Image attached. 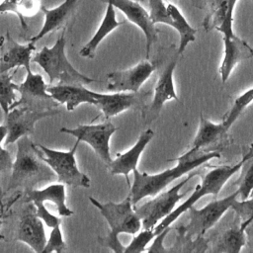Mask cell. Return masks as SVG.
I'll list each match as a JSON object with an SVG mask.
<instances>
[{
	"label": "cell",
	"instance_id": "6da1fadb",
	"mask_svg": "<svg viewBox=\"0 0 253 253\" xmlns=\"http://www.w3.org/2000/svg\"><path fill=\"white\" fill-rule=\"evenodd\" d=\"M220 156L219 150H205L191 147L184 154L175 159H171V161L176 160L177 164L162 172L148 174L146 172H139L136 168L132 171L133 182L131 186H129L128 196L133 206L136 207L137 203L143 198L156 196L170 183L211 159L220 158Z\"/></svg>",
	"mask_w": 253,
	"mask_h": 253
},
{
	"label": "cell",
	"instance_id": "7a4b0ae2",
	"mask_svg": "<svg viewBox=\"0 0 253 253\" xmlns=\"http://www.w3.org/2000/svg\"><path fill=\"white\" fill-rule=\"evenodd\" d=\"M42 151L28 135L17 140V153L7 190L29 188L39 182L51 180L55 174L42 160Z\"/></svg>",
	"mask_w": 253,
	"mask_h": 253
},
{
	"label": "cell",
	"instance_id": "3957f363",
	"mask_svg": "<svg viewBox=\"0 0 253 253\" xmlns=\"http://www.w3.org/2000/svg\"><path fill=\"white\" fill-rule=\"evenodd\" d=\"M65 30H63L54 44L43 46L32 57V61L46 73L49 83L58 81V84L87 85L95 82V79L79 72L70 63L65 53Z\"/></svg>",
	"mask_w": 253,
	"mask_h": 253
},
{
	"label": "cell",
	"instance_id": "277c9868",
	"mask_svg": "<svg viewBox=\"0 0 253 253\" xmlns=\"http://www.w3.org/2000/svg\"><path fill=\"white\" fill-rule=\"evenodd\" d=\"M245 159V154L242 158L233 165H221L217 167H213L210 170L202 179L201 184L197 185L192 192V194L179 206H177L167 216H165L160 222H158L154 231L156 234L164 230L166 227L171 226V224L176 221V219L181 216L184 212L188 211L190 208H192L201 198L212 195L216 197L225 183L237 172L240 170V167Z\"/></svg>",
	"mask_w": 253,
	"mask_h": 253
},
{
	"label": "cell",
	"instance_id": "5b68a950",
	"mask_svg": "<svg viewBox=\"0 0 253 253\" xmlns=\"http://www.w3.org/2000/svg\"><path fill=\"white\" fill-rule=\"evenodd\" d=\"M80 140L76 139L71 149L57 150L46 147L42 144H37L43 155L42 160L50 167L57 177V181L71 187L89 188L91 186L90 178L78 168L76 162V150Z\"/></svg>",
	"mask_w": 253,
	"mask_h": 253
},
{
	"label": "cell",
	"instance_id": "8992f818",
	"mask_svg": "<svg viewBox=\"0 0 253 253\" xmlns=\"http://www.w3.org/2000/svg\"><path fill=\"white\" fill-rule=\"evenodd\" d=\"M89 201L99 210L101 214L107 220L110 226L109 234L114 236H119L122 233L134 235L141 229V219L137 214L129 196L120 203H101L91 196L89 197Z\"/></svg>",
	"mask_w": 253,
	"mask_h": 253
},
{
	"label": "cell",
	"instance_id": "52a82bcc",
	"mask_svg": "<svg viewBox=\"0 0 253 253\" xmlns=\"http://www.w3.org/2000/svg\"><path fill=\"white\" fill-rule=\"evenodd\" d=\"M196 175L197 172L192 171L185 179L169 190L162 191L143 205L135 207V211L142 222V228H154L158 222L167 216L186 195V193H180L182 188Z\"/></svg>",
	"mask_w": 253,
	"mask_h": 253
},
{
	"label": "cell",
	"instance_id": "ba28073f",
	"mask_svg": "<svg viewBox=\"0 0 253 253\" xmlns=\"http://www.w3.org/2000/svg\"><path fill=\"white\" fill-rule=\"evenodd\" d=\"M238 190L230 195L213 200L201 209H196L194 206L188 210V224L183 228L188 237L203 236L209 229L217 223L224 213L231 209L232 203L238 199Z\"/></svg>",
	"mask_w": 253,
	"mask_h": 253
},
{
	"label": "cell",
	"instance_id": "9c48e42d",
	"mask_svg": "<svg viewBox=\"0 0 253 253\" xmlns=\"http://www.w3.org/2000/svg\"><path fill=\"white\" fill-rule=\"evenodd\" d=\"M117 129L110 120H106L101 124L79 125L72 128L63 126L59 131L86 142L93 148L98 157L106 165H109L113 160L110 153V139Z\"/></svg>",
	"mask_w": 253,
	"mask_h": 253
},
{
	"label": "cell",
	"instance_id": "30bf717a",
	"mask_svg": "<svg viewBox=\"0 0 253 253\" xmlns=\"http://www.w3.org/2000/svg\"><path fill=\"white\" fill-rule=\"evenodd\" d=\"M58 112L51 109H36L32 106H17L4 116V124L8 127L5 145L16 142L23 136L34 132L38 121L56 115Z\"/></svg>",
	"mask_w": 253,
	"mask_h": 253
},
{
	"label": "cell",
	"instance_id": "8fae6325",
	"mask_svg": "<svg viewBox=\"0 0 253 253\" xmlns=\"http://www.w3.org/2000/svg\"><path fill=\"white\" fill-rule=\"evenodd\" d=\"M155 68L153 62L145 59L130 68L113 71L107 74V89L111 92H138Z\"/></svg>",
	"mask_w": 253,
	"mask_h": 253
},
{
	"label": "cell",
	"instance_id": "7c38bea8",
	"mask_svg": "<svg viewBox=\"0 0 253 253\" xmlns=\"http://www.w3.org/2000/svg\"><path fill=\"white\" fill-rule=\"evenodd\" d=\"M112 4L126 17V19L141 30L145 37L146 59L149 58L151 46L158 39V31L152 22L149 12L134 0H101Z\"/></svg>",
	"mask_w": 253,
	"mask_h": 253
},
{
	"label": "cell",
	"instance_id": "4fadbf2b",
	"mask_svg": "<svg viewBox=\"0 0 253 253\" xmlns=\"http://www.w3.org/2000/svg\"><path fill=\"white\" fill-rule=\"evenodd\" d=\"M16 240L27 244L33 251L42 253L46 243L43 221L37 215L35 206L32 203L21 215Z\"/></svg>",
	"mask_w": 253,
	"mask_h": 253
},
{
	"label": "cell",
	"instance_id": "5bb4252c",
	"mask_svg": "<svg viewBox=\"0 0 253 253\" xmlns=\"http://www.w3.org/2000/svg\"><path fill=\"white\" fill-rule=\"evenodd\" d=\"M0 72H10L20 66L27 71L32 70L31 61L32 53L36 49L35 43L29 42L26 44H21L7 33L0 40Z\"/></svg>",
	"mask_w": 253,
	"mask_h": 253
},
{
	"label": "cell",
	"instance_id": "9a60e30c",
	"mask_svg": "<svg viewBox=\"0 0 253 253\" xmlns=\"http://www.w3.org/2000/svg\"><path fill=\"white\" fill-rule=\"evenodd\" d=\"M223 58L218 68V73L222 83H225L232 70L240 62L253 56V48L247 42L237 37L235 34L222 36Z\"/></svg>",
	"mask_w": 253,
	"mask_h": 253
},
{
	"label": "cell",
	"instance_id": "2e32d148",
	"mask_svg": "<svg viewBox=\"0 0 253 253\" xmlns=\"http://www.w3.org/2000/svg\"><path fill=\"white\" fill-rule=\"evenodd\" d=\"M147 93L138 92H114L112 94H103L95 92L97 99L96 107L99 108L106 120L111 119L123 112L132 108L140 107L145 100Z\"/></svg>",
	"mask_w": 253,
	"mask_h": 253
},
{
	"label": "cell",
	"instance_id": "e0dca14e",
	"mask_svg": "<svg viewBox=\"0 0 253 253\" xmlns=\"http://www.w3.org/2000/svg\"><path fill=\"white\" fill-rule=\"evenodd\" d=\"M154 136V131L151 128H147L143 130L138 136L136 142L126 152L118 153L117 157L112 160V162L107 165L109 167V171L112 175H124L126 179L127 185L129 184V173L137 168V164L139 158L150 142V140Z\"/></svg>",
	"mask_w": 253,
	"mask_h": 253
},
{
	"label": "cell",
	"instance_id": "ac0fdd59",
	"mask_svg": "<svg viewBox=\"0 0 253 253\" xmlns=\"http://www.w3.org/2000/svg\"><path fill=\"white\" fill-rule=\"evenodd\" d=\"M46 91L52 100L64 105L69 112H72L83 103L91 105H96L97 103L95 92L83 87V85L57 84L47 86Z\"/></svg>",
	"mask_w": 253,
	"mask_h": 253
},
{
	"label": "cell",
	"instance_id": "d6986e66",
	"mask_svg": "<svg viewBox=\"0 0 253 253\" xmlns=\"http://www.w3.org/2000/svg\"><path fill=\"white\" fill-rule=\"evenodd\" d=\"M176 65L177 61L172 60L162 71L155 84L153 98L147 110L152 118L159 115L166 102L170 100H178L174 84V71Z\"/></svg>",
	"mask_w": 253,
	"mask_h": 253
},
{
	"label": "cell",
	"instance_id": "ffe728a7",
	"mask_svg": "<svg viewBox=\"0 0 253 253\" xmlns=\"http://www.w3.org/2000/svg\"><path fill=\"white\" fill-rule=\"evenodd\" d=\"M227 131L228 129L222 123L215 124L201 114L198 131L193 140L192 147L205 150H215L213 147L219 146L227 141Z\"/></svg>",
	"mask_w": 253,
	"mask_h": 253
},
{
	"label": "cell",
	"instance_id": "44dd1931",
	"mask_svg": "<svg viewBox=\"0 0 253 253\" xmlns=\"http://www.w3.org/2000/svg\"><path fill=\"white\" fill-rule=\"evenodd\" d=\"M76 3H77V0H64L58 6L50 9L42 5L41 8V11L42 12L44 17L43 24L41 30L38 32V34L31 38L30 42L36 44L37 42L42 40L47 34L61 27L70 17L72 11L76 6Z\"/></svg>",
	"mask_w": 253,
	"mask_h": 253
},
{
	"label": "cell",
	"instance_id": "7402d4cb",
	"mask_svg": "<svg viewBox=\"0 0 253 253\" xmlns=\"http://www.w3.org/2000/svg\"><path fill=\"white\" fill-rule=\"evenodd\" d=\"M27 202H50L56 207V211L60 216H71L73 211L66 204V190L63 183L50 184L42 189H31L26 193Z\"/></svg>",
	"mask_w": 253,
	"mask_h": 253
},
{
	"label": "cell",
	"instance_id": "603a6c76",
	"mask_svg": "<svg viewBox=\"0 0 253 253\" xmlns=\"http://www.w3.org/2000/svg\"><path fill=\"white\" fill-rule=\"evenodd\" d=\"M106 4L107 7L103 19L100 23V26L98 27L93 37L86 42L84 46H82V48L79 51L80 56L84 58H94L96 50L99 44L103 42V40L123 24L121 21L117 19L115 7L110 3Z\"/></svg>",
	"mask_w": 253,
	"mask_h": 253
},
{
	"label": "cell",
	"instance_id": "cb8c5ba5",
	"mask_svg": "<svg viewBox=\"0 0 253 253\" xmlns=\"http://www.w3.org/2000/svg\"><path fill=\"white\" fill-rule=\"evenodd\" d=\"M47 85L44 82L43 77L40 73H34L32 70L27 71L25 80L18 85L17 91L20 93L21 98L19 101L15 102L11 109L20 106L22 104H28L34 100H47L51 99L50 95L46 91ZM10 109V110H11Z\"/></svg>",
	"mask_w": 253,
	"mask_h": 253
},
{
	"label": "cell",
	"instance_id": "d4e9b609",
	"mask_svg": "<svg viewBox=\"0 0 253 253\" xmlns=\"http://www.w3.org/2000/svg\"><path fill=\"white\" fill-rule=\"evenodd\" d=\"M168 11L173 21V29L179 35V45H178V55L183 54L187 45L196 41V33L197 30L193 28L187 19L184 17L179 8L173 3L167 4Z\"/></svg>",
	"mask_w": 253,
	"mask_h": 253
},
{
	"label": "cell",
	"instance_id": "484cf974",
	"mask_svg": "<svg viewBox=\"0 0 253 253\" xmlns=\"http://www.w3.org/2000/svg\"><path fill=\"white\" fill-rule=\"evenodd\" d=\"M242 223L225 230L218 238L213 251L221 253H237L246 245V229Z\"/></svg>",
	"mask_w": 253,
	"mask_h": 253
},
{
	"label": "cell",
	"instance_id": "4316f807",
	"mask_svg": "<svg viewBox=\"0 0 253 253\" xmlns=\"http://www.w3.org/2000/svg\"><path fill=\"white\" fill-rule=\"evenodd\" d=\"M237 186L238 198L245 200L253 196V143L245 153V159L240 167V174L234 183Z\"/></svg>",
	"mask_w": 253,
	"mask_h": 253
},
{
	"label": "cell",
	"instance_id": "83f0119b",
	"mask_svg": "<svg viewBox=\"0 0 253 253\" xmlns=\"http://www.w3.org/2000/svg\"><path fill=\"white\" fill-rule=\"evenodd\" d=\"M226 2L227 0H206L208 13L203 26L207 32L216 30L222 24L226 14Z\"/></svg>",
	"mask_w": 253,
	"mask_h": 253
},
{
	"label": "cell",
	"instance_id": "f1b7e54d",
	"mask_svg": "<svg viewBox=\"0 0 253 253\" xmlns=\"http://www.w3.org/2000/svg\"><path fill=\"white\" fill-rule=\"evenodd\" d=\"M18 85L13 82V75L10 72H0V108L6 116L12 105L16 102Z\"/></svg>",
	"mask_w": 253,
	"mask_h": 253
},
{
	"label": "cell",
	"instance_id": "f546056e",
	"mask_svg": "<svg viewBox=\"0 0 253 253\" xmlns=\"http://www.w3.org/2000/svg\"><path fill=\"white\" fill-rule=\"evenodd\" d=\"M253 102V87L247 89L245 92L235 98L231 108L224 115L222 125L229 130L231 126L236 122L239 116L245 111V109Z\"/></svg>",
	"mask_w": 253,
	"mask_h": 253
},
{
	"label": "cell",
	"instance_id": "4dcf8cb0",
	"mask_svg": "<svg viewBox=\"0 0 253 253\" xmlns=\"http://www.w3.org/2000/svg\"><path fill=\"white\" fill-rule=\"evenodd\" d=\"M156 233L154 228H143L134 234L131 241L125 247L124 253H139L146 251V246L154 239Z\"/></svg>",
	"mask_w": 253,
	"mask_h": 253
},
{
	"label": "cell",
	"instance_id": "1f68e13d",
	"mask_svg": "<svg viewBox=\"0 0 253 253\" xmlns=\"http://www.w3.org/2000/svg\"><path fill=\"white\" fill-rule=\"evenodd\" d=\"M149 15L154 24L173 27V21L164 0H149Z\"/></svg>",
	"mask_w": 253,
	"mask_h": 253
},
{
	"label": "cell",
	"instance_id": "d6a6232c",
	"mask_svg": "<svg viewBox=\"0 0 253 253\" xmlns=\"http://www.w3.org/2000/svg\"><path fill=\"white\" fill-rule=\"evenodd\" d=\"M231 210L241 219L240 223L247 227L253 224V196L245 200L236 199L231 205Z\"/></svg>",
	"mask_w": 253,
	"mask_h": 253
},
{
	"label": "cell",
	"instance_id": "836d02e7",
	"mask_svg": "<svg viewBox=\"0 0 253 253\" xmlns=\"http://www.w3.org/2000/svg\"><path fill=\"white\" fill-rule=\"evenodd\" d=\"M65 248H66V243L63 239L60 225H56L51 228L49 237L46 240L42 253H50V252L60 253Z\"/></svg>",
	"mask_w": 253,
	"mask_h": 253
},
{
	"label": "cell",
	"instance_id": "e575fe53",
	"mask_svg": "<svg viewBox=\"0 0 253 253\" xmlns=\"http://www.w3.org/2000/svg\"><path fill=\"white\" fill-rule=\"evenodd\" d=\"M237 1L238 0H227V2H226V14H225L224 21L216 29V31L219 32L222 36L234 34V32H233V14H234V9L237 4Z\"/></svg>",
	"mask_w": 253,
	"mask_h": 253
},
{
	"label": "cell",
	"instance_id": "d590c367",
	"mask_svg": "<svg viewBox=\"0 0 253 253\" xmlns=\"http://www.w3.org/2000/svg\"><path fill=\"white\" fill-rule=\"evenodd\" d=\"M33 204L35 206L37 215L43 221V223L46 226L52 228L56 225H60V222H61L60 218L58 216L50 213L48 211V210L45 208V206L43 205V202L38 201V202H34Z\"/></svg>",
	"mask_w": 253,
	"mask_h": 253
},
{
	"label": "cell",
	"instance_id": "8d00e7d4",
	"mask_svg": "<svg viewBox=\"0 0 253 253\" xmlns=\"http://www.w3.org/2000/svg\"><path fill=\"white\" fill-rule=\"evenodd\" d=\"M98 241L105 247L110 248L112 251L116 253H124L125 252V247L123 246L122 242L119 239V236H114L109 233L105 237H100Z\"/></svg>",
	"mask_w": 253,
	"mask_h": 253
},
{
	"label": "cell",
	"instance_id": "74e56055",
	"mask_svg": "<svg viewBox=\"0 0 253 253\" xmlns=\"http://www.w3.org/2000/svg\"><path fill=\"white\" fill-rule=\"evenodd\" d=\"M170 230H171V226H168L164 230H162L161 232L156 234L152 244L146 249V251L147 252H166L167 249L164 247L163 243H164L166 235L170 232Z\"/></svg>",
	"mask_w": 253,
	"mask_h": 253
},
{
	"label": "cell",
	"instance_id": "f35d334b",
	"mask_svg": "<svg viewBox=\"0 0 253 253\" xmlns=\"http://www.w3.org/2000/svg\"><path fill=\"white\" fill-rule=\"evenodd\" d=\"M13 163L14 161L12 159L10 151H8L0 144V173L12 170Z\"/></svg>",
	"mask_w": 253,
	"mask_h": 253
},
{
	"label": "cell",
	"instance_id": "ab89813d",
	"mask_svg": "<svg viewBox=\"0 0 253 253\" xmlns=\"http://www.w3.org/2000/svg\"><path fill=\"white\" fill-rule=\"evenodd\" d=\"M21 0H3L0 3V13L12 12L18 15V6Z\"/></svg>",
	"mask_w": 253,
	"mask_h": 253
},
{
	"label": "cell",
	"instance_id": "60d3db41",
	"mask_svg": "<svg viewBox=\"0 0 253 253\" xmlns=\"http://www.w3.org/2000/svg\"><path fill=\"white\" fill-rule=\"evenodd\" d=\"M8 135V127L5 124L0 125V144L3 142V140L6 139Z\"/></svg>",
	"mask_w": 253,
	"mask_h": 253
},
{
	"label": "cell",
	"instance_id": "b9f144b4",
	"mask_svg": "<svg viewBox=\"0 0 253 253\" xmlns=\"http://www.w3.org/2000/svg\"><path fill=\"white\" fill-rule=\"evenodd\" d=\"M3 198H4V192L0 186V208H1V210L3 209Z\"/></svg>",
	"mask_w": 253,
	"mask_h": 253
},
{
	"label": "cell",
	"instance_id": "7bdbcfd3",
	"mask_svg": "<svg viewBox=\"0 0 253 253\" xmlns=\"http://www.w3.org/2000/svg\"><path fill=\"white\" fill-rule=\"evenodd\" d=\"M3 215H4V211H3V209L1 210V212H0V229H1V226H2V217H3Z\"/></svg>",
	"mask_w": 253,
	"mask_h": 253
},
{
	"label": "cell",
	"instance_id": "ee69618b",
	"mask_svg": "<svg viewBox=\"0 0 253 253\" xmlns=\"http://www.w3.org/2000/svg\"><path fill=\"white\" fill-rule=\"evenodd\" d=\"M168 1H170V0H168Z\"/></svg>",
	"mask_w": 253,
	"mask_h": 253
},
{
	"label": "cell",
	"instance_id": "f6af8a7d",
	"mask_svg": "<svg viewBox=\"0 0 253 253\" xmlns=\"http://www.w3.org/2000/svg\"><path fill=\"white\" fill-rule=\"evenodd\" d=\"M252 1H253V0H252Z\"/></svg>",
	"mask_w": 253,
	"mask_h": 253
}]
</instances>
